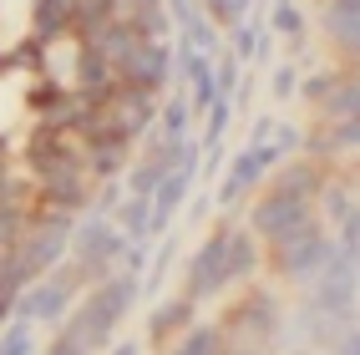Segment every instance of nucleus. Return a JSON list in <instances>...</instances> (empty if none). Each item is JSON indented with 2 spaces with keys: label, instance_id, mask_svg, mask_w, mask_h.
I'll list each match as a JSON object with an SVG mask.
<instances>
[{
  "label": "nucleus",
  "instance_id": "1",
  "mask_svg": "<svg viewBox=\"0 0 360 355\" xmlns=\"http://www.w3.org/2000/svg\"><path fill=\"white\" fill-rule=\"evenodd\" d=\"M244 6H249V0H213V15H224V20H238V15H244Z\"/></svg>",
  "mask_w": 360,
  "mask_h": 355
}]
</instances>
